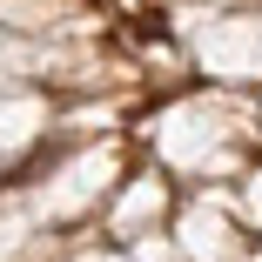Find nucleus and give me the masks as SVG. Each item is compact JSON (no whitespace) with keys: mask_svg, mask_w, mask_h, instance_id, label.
<instances>
[]
</instances>
